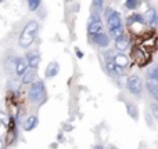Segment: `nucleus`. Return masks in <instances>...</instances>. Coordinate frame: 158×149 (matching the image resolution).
Instances as JSON below:
<instances>
[{
	"mask_svg": "<svg viewBox=\"0 0 158 149\" xmlns=\"http://www.w3.org/2000/svg\"><path fill=\"white\" fill-rule=\"evenodd\" d=\"M38 29H39V25L36 21H29L25 25V28L21 32V36L18 39V44L22 49H28L33 43L36 35H38Z\"/></svg>",
	"mask_w": 158,
	"mask_h": 149,
	"instance_id": "nucleus-1",
	"label": "nucleus"
},
{
	"mask_svg": "<svg viewBox=\"0 0 158 149\" xmlns=\"http://www.w3.org/2000/svg\"><path fill=\"white\" fill-rule=\"evenodd\" d=\"M46 88H44L43 81H33L29 87V101L33 104H39L44 100Z\"/></svg>",
	"mask_w": 158,
	"mask_h": 149,
	"instance_id": "nucleus-2",
	"label": "nucleus"
},
{
	"mask_svg": "<svg viewBox=\"0 0 158 149\" xmlns=\"http://www.w3.org/2000/svg\"><path fill=\"white\" fill-rule=\"evenodd\" d=\"M128 90L132 92L133 95L139 97L142 94V90H143V81L140 79V76L137 75H132L128 77Z\"/></svg>",
	"mask_w": 158,
	"mask_h": 149,
	"instance_id": "nucleus-3",
	"label": "nucleus"
},
{
	"mask_svg": "<svg viewBox=\"0 0 158 149\" xmlns=\"http://www.w3.org/2000/svg\"><path fill=\"white\" fill-rule=\"evenodd\" d=\"M87 32H89L90 36H94V35H98V33H103V22L100 21L98 14L93 13L92 18H90V22H89V26H87Z\"/></svg>",
	"mask_w": 158,
	"mask_h": 149,
	"instance_id": "nucleus-4",
	"label": "nucleus"
},
{
	"mask_svg": "<svg viewBox=\"0 0 158 149\" xmlns=\"http://www.w3.org/2000/svg\"><path fill=\"white\" fill-rule=\"evenodd\" d=\"M107 26L108 29H115V28L122 26V21H121V15L117 11H112L110 15H107Z\"/></svg>",
	"mask_w": 158,
	"mask_h": 149,
	"instance_id": "nucleus-5",
	"label": "nucleus"
},
{
	"mask_svg": "<svg viewBox=\"0 0 158 149\" xmlns=\"http://www.w3.org/2000/svg\"><path fill=\"white\" fill-rule=\"evenodd\" d=\"M27 61H28V65H29V68L35 71V69L39 66V62H40V55H39V53H38V51L28 53V55H27Z\"/></svg>",
	"mask_w": 158,
	"mask_h": 149,
	"instance_id": "nucleus-6",
	"label": "nucleus"
},
{
	"mask_svg": "<svg viewBox=\"0 0 158 149\" xmlns=\"http://www.w3.org/2000/svg\"><path fill=\"white\" fill-rule=\"evenodd\" d=\"M29 65H28L27 58H17L15 60V73L18 76H22L28 71Z\"/></svg>",
	"mask_w": 158,
	"mask_h": 149,
	"instance_id": "nucleus-7",
	"label": "nucleus"
},
{
	"mask_svg": "<svg viewBox=\"0 0 158 149\" xmlns=\"http://www.w3.org/2000/svg\"><path fill=\"white\" fill-rule=\"evenodd\" d=\"M92 40L94 41L96 44H97L98 47H108V44H110V37L106 35V33H98V35H94V36H92Z\"/></svg>",
	"mask_w": 158,
	"mask_h": 149,
	"instance_id": "nucleus-8",
	"label": "nucleus"
},
{
	"mask_svg": "<svg viewBox=\"0 0 158 149\" xmlns=\"http://www.w3.org/2000/svg\"><path fill=\"white\" fill-rule=\"evenodd\" d=\"M112 61H114V64L118 66V68L123 69L126 68V66L129 65V60L128 57H126L125 54H115L114 57H112Z\"/></svg>",
	"mask_w": 158,
	"mask_h": 149,
	"instance_id": "nucleus-9",
	"label": "nucleus"
},
{
	"mask_svg": "<svg viewBox=\"0 0 158 149\" xmlns=\"http://www.w3.org/2000/svg\"><path fill=\"white\" fill-rule=\"evenodd\" d=\"M115 47H117L118 51H125V50L129 47L128 37H126V36H122V37L117 39V40H115Z\"/></svg>",
	"mask_w": 158,
	"mask_h": 149,
	"instance_id": "nucleus-10",
	"label": "nucleus"
},
{
	"mask_svg": "<svg viewBox=\"0 0 158 149\" xmlns=\"http://www.w3.org/2000/svg\"><path fill=\"white\" fill-rule=\"evenodd\" d=\"M60 71V65L57 62H50L46 69V77H54Z\"/></svg>",
	"mask_w": 158,
	"mask_h": 149,
	"instance_id": "nucleus-11",
	"label": "nucleus"
},
{
	"mask_svg": "<svg viewBox=\"0 0 158 149\" xmlns=\"http://www.w3.org/2000/svg\"><path fill=\"white\" fill-rule=\"evenodd\" d=\"M38 126V117L36 116H29L27 120H25V123H24V128H25V131H31V130H33V128Z\"/></svg>",
	"mask_w": 158,
	"mask_h": 149,
	"instance_id": "nucleus-12",
	"label": "nucleus"
},
{
	"mask_svg": "<svg viewBox=\"0 0 158 149\" xmlns=\"http://www.w3.org/2000/svg\"><path fill=\"white\" fill-rule=\"evenodd\" d=\"M156 17H157V11L154 10V8H148L144 13V15H143V19H144V22H147V24H154Z\"/></svg>",
	"mask_w": 158,
	"mask_h": 149,
	"instance_id": "nucleus-13",
	"label": "nucleus"
},
{
	"mask_svg": "<svg viewBox=\"0 0 158 149\" xmlns=\"http://www.w3.org/2000/svg\"><path fill=\"white\" fill-rule=\"evenodd\" d=\"M147 79H148V81L158 83V65H154V66H151V68L148 69Z\"/></svg>",
	"mask_w": 158,
	"mask_h": 149,
	"instance_id": "nucleus-14",
	"label": "nucleus"
},
{
	"mask_svg": "<svg viewBox=\"0 0 158 149\" xmlns=\"http://www.w3.org/2000/svg\"><path fill=\"white\" fill-rule=\"evenodd\" d=\"M33 80H35V71L33 69H29L22 75V83L24 84H32Z\"/></svg>",
	"mask_w": 158,
	"mask_h": 149,
	"instance_id": "nucleus-15",
	"label": "nucleus"
},
{
	"mask_svg": "<svg viewBox=\"0 0 158 149\" xmlns=\"http://www.w3.org/2000/svg\"><path fill=\"white\" fill-rule=\"evenodd\" d=\"M147 88L151 92V95L158 101V83H153V81L147 80Z\"/></svg>",
	"mask_w": 158,
	"mask_h": 149,
	"instance_id": "nucleus-16",
	"label": "nucleus"
},
{
	"mask_svg": "<svg viewBox=\"0 0 158 149\" xmlns=\"http://www.w3.org/2000/svg\"><path fill=\"white\" fill-rule=\"evenodd\" d=\"M110 35L112 36V37L117 40V39L122 37V36H125V32H123V26H119V28H115V29H111L110 30Z\"/></svg>",
	"mask_w": 158,
	"mask_h": 149,
	"instance_id": "nucleus-17",
	"label": "nucleus"
},
{
	"mask_svg": "<svg viewBox=\"0 0 158 149\" xmlns=\"http://www.w3.org/2000/svg\"><path fill=\"white\" fill-rule=\"evenodd\" d=\"M103 7H104V3L101 2V0H96V2H93V13L94 14H98L103 11Z\"/></svg>",
	"mask_w": 158,
	"mask_h": 149,
	"instance_id": "nucleus-18",
	"label": "nucleus"
},
{
	"mask_svg": "<svg viewBox=\"0 0 158 149\" xmlns=\"http://www.w3.org/2000/svg\"><path fill=\"white\" fill-rule=\"evenodd\" d=\"M129 22H131V24H143L144 19H143V17L139 15V14H133V15L129 17Z\"/></svg>",
	"mask_w": 158,
	"mask_h": 149,
	"instance_id": "nucleus-19",
	"label": "nucleus"
},
{
	"mask_svg": "<svg viewBox=\"0 0 158 149\" xmlns=\"http://www.w3.org/2000/svg\"><path fill=\"white\" fill-rule=\"evenodd\" d=\"M139 4L140 3L137 2V0H126V3H125V6H126L128 10H135V8L139 7Z\"/></svg>",
	"mask_w": 158,
	"mask_h": 149,
	"instance_id": "nucleus-20",
	"label": "nucleus"
},
{
	"mask_svg": "<svg viewBox=\"0 0 158 149\" xmlns=\"http://www.w3.org/2000/svg\"><path fill=\"white\" fill-rule=\"evenodd\" d=\"M39 6H40L39 0H29V2H28V7H29L31 11H36L39 8Z\"/></svg>",
	"mask_w": 158,
	"mask_h": 149,
	"instance_id": "nucleus-21",
	"label": "nucleus"
},
{
	"mask_svg": "<svg viewBox=\"0 0 158 149\" xmlns=\"http://www.w3.org/2000/svg\"><path fill=\"white\" fill-rule=\"evenodd\" d=\"M0 123H2L3 126H6V127L10 124V122H8V116L4 113V112H0Z\"/></svg>",
	"mask_w": 158,
	"mask_h": 149,
	"instance_id": "nucleus-22",
	"label": "nucleus"
},
{
	"mask_svg": "<svg viewBox=\"0 0 158 149\" xmlns=\"http://www.w3.org/2000/svg\"><path fill=\"white\" fill-rule=\"evenodd\" d=\"M150 108H151V113H153V116L158 120V104L157 102H153L150 105Z\"/></svg>",
	"mask_w": 158,
	"mask_h": 149,
	"instance_id": "nucleus-23",
	"label": "nucleus"
},
{
	"mask_svg": "<svg viewBox=\"0 0 158 149\" xmlns=\"http://www.w3.org/2000/svg\"><path fill=\"white\" fill-rule=\"evenodd\" d=\"M154 24L158 26V13H157V17H156V21H154Z\"/></svg>",
	"mask_w": 158,
	"mask_h": 149,
	"instance_id": "nucleus-24",
	"label": "nucleus"
},
{
	"mask_svg": "<svg viewBox=\"0 0 158 149\" xmlns=\"http://www.w3.org/2000/svg\"><path fill=\"white\" fill-rule=\"evenodd\" d=\"M0 149H3V142L0 141Z\"/></svg>",
	"mask_w": 158,
	"mask_h": 149,
	"instance_id": "nucleus-25",
	"label": "nucleus"
},
{
	"mask_svg": "<svg viewBox=\"0 0 158 149\" xmlns=\"http://www.w3.org/2000/svg\"><path fill=\"white\" fill-rule=\"evenodd\" d=\"M94 149H103V148H101V147H96Z\"/></svg>",
	"mask_w": 158,
	"mask_h": 149,
	"instance_id": "nucleus-26",
	"label": "nucleus"
},
{
	"mask_svg": "<svg viewBox=\"0 0 158 149\" xmlns=\"http://www.w3.org/2000/svg\"><path fill=\"white\" fill-rule=\"evenodd\" d=\"M110 149H117V148H114V147H111V148H110Z\"/></svg>",
	"mask_w": 158,
	"mask_h": 149,
	"instance_id": "nucleus-27",
	"label": "nucleus"
}]
</instances>
